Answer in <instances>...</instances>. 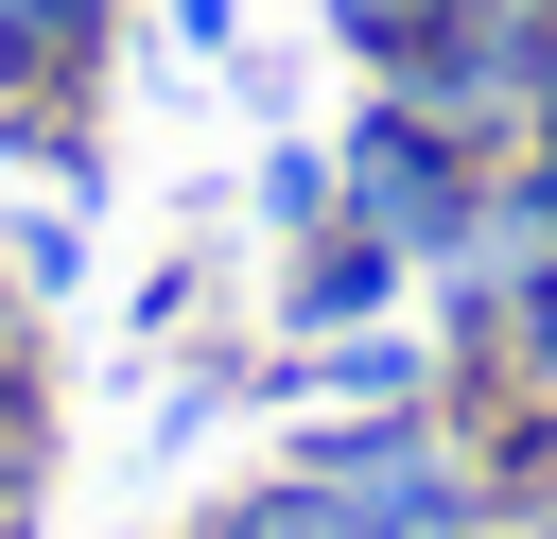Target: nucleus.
Wrapping results in <instances>:
<instances>
[{"label":"nucleus","mask_w":557,"mask_h":539,"mask_svg":"<svg viewBox=\"0 0 557 539\" xmlns=\"http://www.w3.org/2000/svg\"><path fill=\"white\" fill-rule=\"evenodd\" d=\"M261 226L313 243V226H331V156H261Z\"/></svg>","instance_id":"6e6552de"},{"label":"nucleus","mask_w":557,"mask_h":539,"mask_svg":"<svg viewBox=\"0 0 557 539\" xmlns=\"http://www.w3.org/2000/svg\"><path fill=\"white\" fill-rule=\"evenodd\" d=\"M0 365H35V278H0Z\"/></svg>","instance_id":"1a4fd4ad"},{"label":"nucleus","mask_w":557,"mask_h":539,"mask_svg":"<svg viewBox=\"0 0 557 539\" xmlns=\"http://www.w3.org/2000/svg\"><path fill=\"white\" fill-rule=\"evenodd\" d=\"M453 365H487V383H522V400H557V261H540V278H522V296H505V313H487V330H470Z\"/></svg>","instance_id":"39448f33"},{"label":"nucleus","mask_w":557,"mask_h":539,"mask_svg":"<svg viewBox=\"0 0 557 539\" xmlns=\"http://www.w3.org/2000/svg\"><path fill=\"white\" fill-rule=\"evenodd\" d=\"M191 539H366V522H348V487H313V469L278 452V469H244V487H226Z\"/></svg>","instance_id":"20e7f679"},{"label":"nucleus","mask_w":557,"mask_h":539,"mask_svg":"<svg viewBox=\"0 0 557 539\" xmlns=\"http://www.w3.org/2000/svg\"><path fill=\"white\" fill-rule=\"evenodd\" d=\"M104 35H122V0H0V104H70L104 70Z\"/></svg>","instance_id":"7ed1b4c3"},{"label":"nucleus","mask_w":557,"mask_h":539,"mask_svg":"<svg viewBox=\"0 0 557 539\" xmlns=\"http://www.w3.org/2000/svg\"><path fill=\"white\" fill-rule=\"evenodd\" d=\"M400 278H418V261H400L383 226H348V209H331L313 243H278V348H331V330H383V313H400Z\"/></svg>","instance_id":"f03ea898"},{"label":"nucleus","mask_w":557,"mask_h":539,"mask_svg":"<svg viewBox=\"0 0 557 539\" xmlns=\"http://www.w3.org/2000/svg\"><path fill=\"white\" fill-rule=\"evenodd\" d=\"M453 17H470V0H331V35H348V52L383 70V87H400V70H418V52L453 35Z\"/></svg>","instance_id":"0eeeda50"},{"label":"nucleus","mask_w":557,"mask_h":539,"mask_svg":"<svg viewBox=\"0 0 557 539\" xmlns=\"http://www.w3.org/2000/svg\"><path fill=\"white\" fill-rule=\"evenodd\" d=\"M505 174H522V191L557 209V122H522V156H505Z\"/></svg>","instance_id":"9d476101"},{"label":"nucleus","mask_w":557,"mask_h":539,"mask_svg":"<svg viewBox=\"0 0 557 539\" xmlns=\"http://www.w3.org/2000/svg\"><path fill=\"white\" fill-rule=\"evenodd\" d=\"M35 487H52V400L35 365H0V539H35Z\"/></svg>","instance_id":"423d86ee"},{"label":"nucleus","mask_w":557,"mask_h":539,"mask_svg":"<svg viewBox=\"0 0 557 539\" xmlns=\"http://www.w3.org/2000/svg\"><path fill=\"white\" fill-rule=\"evenodd\" d=\"M487 174H505V156H487L470 122H435L418 87H383V104H348V139H331V209H348V226H383V243H400L418 278H435V261L470 243V209H487Z\"/></svg>","instance_id":"f257e3e1"}]
</instances>
